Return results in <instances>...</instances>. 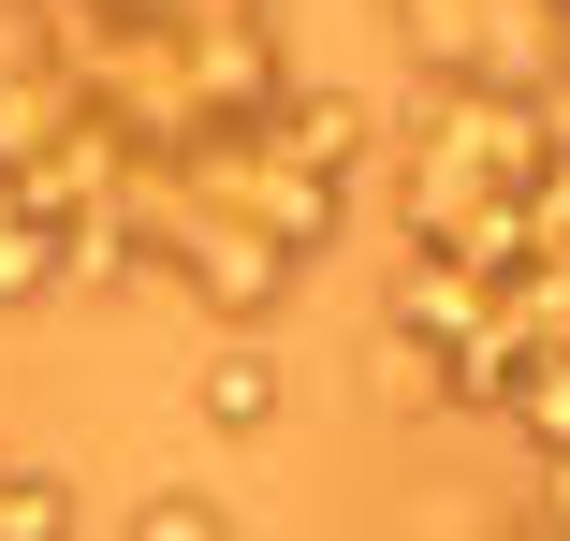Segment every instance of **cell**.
<instances>
[{
    "instance_id": "6da1fadb",
    "label": "cell",
    "mask_w": 570,
    "mask_h": 541,
    "mask_svg": "<svg viewBox=\"0 0 570 541\" xmlns=\"http://www.w3.org/2000/svg\"><path fill=\"white\" fill-rule=\"evenodd\" d=\"M205 424H235V440H249V424H278V352H249V337L219 352V366H205Z\"/></svg>"
},
{
    "instance_id": "7a4b0ae2",
    "label": "cell",
    "mask_w": 570,
    "mask_h": 541,
    "mask_svg": "<svg viewBox=\"0 0 570 541\" xmlns=\"http://www.w3.org/2000/svg\"><path fill=\"white\" fill-rule=\"evenodd\" d=\"M512 424H527V440H541V469L570 454V352H541V366L512 381Z\"/></svg>"
},
{
    "instance_id": "3957f363",
    "label": "cell",
    "mask_w": 570,
    "mask_h": 541,
    "mask_svg": "<svg viewBox=\"0 0 570 541\" xmlns=\"http://www.w3.org/2000/svg\"><path fill=\"white\" fill-rule=\"evenodd\" d=\"M132 541H235V512H219V498H190V483H161V498L132 512Z\"/></svg>"
}]
</instances>
